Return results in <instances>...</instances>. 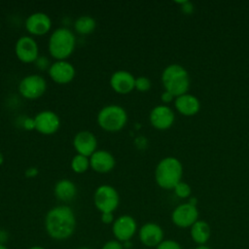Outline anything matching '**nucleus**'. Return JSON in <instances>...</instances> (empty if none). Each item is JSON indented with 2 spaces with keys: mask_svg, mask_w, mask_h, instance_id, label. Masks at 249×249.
Masks as SVG:
<instances>
[{
  "mask_svg": "<svg viewBox=\"0 0 249 249\" xmlns=\"http://www.w3.org/2000/svg\"><path fill=\"white\" fill-rule=\"evenodd\" d=\"M45 228L53 239H68L76 229V218L73 210L66 205L52 208L46 215Z\"/></svg>",
  "mask_w": 249,
  "mask_h": 249,
  "instance_id": "obj_1",
  "label": "nucleus"
},
{
  "mask_svg": "<svg viewBox=\"0 0 249 249\" xmlns=\"http://www.w3.org/2000/svg\"><path fill=\"white\" fill-rule=\"evenodd\" d=\"M156 181L162 189L170 190L181 182L183 175V166L179 160L173 157H167L161 160L156 168Z\"/></svg>",
  "mask_w": 249,
  "mask_h": 249,
  "instance_id": "obj_2",
  "label": "nucleus"
},
{
  "mask_svg": "<svg viewBox=\"0 0 249 249\" xmlns=\"http://www.w3.org/2000/svg\"><path fill=\"white\" fill-rule=\"evenodd\" d=\"M161 81L165 90L174 97L187 93L190 86V78L187 70L179 64L168 65L162 72Z\"/></svg>",
  "mask_w": 249,
  "mask_h": 249,
  "instance_id": "obj_3",
  "label": "nucleus"
},
{
  "mask_svg": "<svg viewBox=\"0 0 249 249\" xmlns=\"http://www.w3.org/2000/svg\"><path fill=\"white\" fill-rule=\"evenodd\" d=\"M74 47L75 37L69 29L58 28L52 34L49 49L53 57L57 59L66 58L72 53Z\"/></svg>",
  "mask_w": 249,
  "mask_h": 249,
  "instance_id": "obj_4",
  "label": "nucleus"
},
{
  "mask_svg": "<svg viewBox=\"0 0 249 249\" xmlns=\"http://www.w3.org/2000/svg\"><path fill=\"white\" fill-rule=\"evenodd\" d=\"M126 119L125 111L117 105L104 107L97 117L99 125L108 131H117L123 128L126 123Z\"/></svg>",
  "mask_w": 249,
  "mask_h": 249,
  "instance_id": "obj_5",
  "label": "nucleus"
},
{
  "mask_svg": "<svg viewBox=\"0 0 249 249\" xmlns=\"http://www.w3.org/2000/svg\"><path fill=\"white\" fill-rule=\"evenodd\" d=\"M117 191L108 185L100 186L94 194V204L101 213H113L119 205Z\"/></svg>",
  "mask_w": 249,
  "mask_h": 249,
  "instance_id": "obj_6",
  "label": "nucleus"
},
{
  "mask_svg": "<svg viewBox=\"0 0 249 249\" xmlns=\"http://www.w3.org/2000/svg\"><path fill=\"white\" fill-rule=\"evenodd\" d=\"M171 220L178 228H191L198 220V210L196 205L189 202L182 203L173 210Z\"/></svg>",
  "mask_w": 249,
  "mask_h": 249,
  "instance_id": "obj_7",
  "label": "nucleus"
},
{
  "mask_svg": "<svg viewBox=\"0 0 249 249\" xmlns=\"http://www.w3.org/2000/svg\"><path fill=\"white\" fill-rule=\"evenodd\" d=\"M137 231V224L134 218L129 215H123L116 219L112 226V231L117 240L122 243L129 241Z\"/></svg>",
  "mask_w": 249,
  "mask_h": 249,
  "instance_id": "obj_8",
  "label": "nucleus"
},
{
  "mask_svg": "<svg viewBox=\"0 0 249 249\" xmlns=\"http://www.w3.org/2000/svg\"><path fill=\"white\" fill-rule=\"evenodd\" d=\"M46 89V81L39 75H30L22 79L19 84L20 93L29 99L41 96Z\"/></svg>",
  "mask_w": 249,
  "mask_h": 249,
  "instance_id": "obj_9",
  "label": "nucleus"
},
{
  "mask_svg": "<svg viewBox=\"0 0 249 249\" xmlns=\"http://www.w3.org/2000/svg\"><path fill=\"white\" fill-rule=\"evenodd\" d=\"M138 235L140 242L146 247H157L163 240L164 232L160 225L149 222L140 228Z\"/></svg>",
  "mask_w": 249,
  "mask_h": 249,
  "instance_id": "obj_10",
  "label": "nucleus"
},
{
  "mask_svg": "<svg viewBox=\"0 0 249 249\" xmlns=\"http://www.w3.org/2000/svg\"><path fill=\"white\" fill-rule=\"evenodd\" d=\"M173 111L165 105H159L155 107L150 114V121L153 126L158 129H167L174 122Z\"/></svg>",
  "mask_w": 249,
  "mask_h": 249,
  "instance_id": "obj_11",
  "label": "nucleus"
},
{
  "mask_svg": "<svg viewBox=\"0 0 249 249\" xmlns=\"http://www.w3.org/2000/svg\"><path fill=\"white\" fill-rule=\"evenodd\" d=\"M16 53L22 62L34 61L38 55V47L36 42L28 36L19 38L16 45Z\"/></svg>",
  "mask_w": 249,
  "mask_h": 249,
  "instance_id": "obj_12",
  "label": "nucleus"
},
{
  "mask_svg": "<svg viewBox=\"0 0 249 249\" xmlns=\"http://www.w3.org/2000/svg\"><path fill=\"white\" fill-rule=\"evenodd\" d=\"M35 128L43 134H52L59 127L58 117L50 111L39 113L33 123Z\"/></svg>",
  "mask_w": 249,
  "mask_h": 249,
  "instance_id": "obj_13",
  "label": "nucleus"
},
{
  "mask_svg": "<svg viewBox=\"0 0 249 249\" xmlns=\"http://www.w3.org/2000/svg\"><path fill=\"white\" fill-rule=\"evenodd\" d=\"M50 76L52 79L58 84L69 83L75 75L74 67L63 60L54 62L50 68Z\"/></svg>",
  "mask_w": 249,
  "mask_h": 249,
  "instance_id": "obj_14",
  "label": "nucleus"
},
{
  "mask_svg": "<svg viewBox=\"0 0 249 249\" xmlns=\"http://www.w3.org/2000/svg\"><path fill=\"white\" fill-rule=\"evenodd\" d=\"M96 139L94 135L89 131H81L74 138V147L79 155L88 157L94 153L96 148Z\"/></svg>",
  "mask_w": 249,
  "mask_h": 249,
  "instance_id": "obj_15",
  "label": "nucleus"
},
{
  "mask_svg": "<svg viewBox=\"0 0 249 249\" xmlns=\"http://www.w3.org/2000/svg\"><path fill=\"white\" fill-rule=\"evenodd\" d=\"M52 22L50 18L43 13H35L26 19V29L35 35H43L51 28Z\"/></svg>",
  "mask_w": 249,
  "mask_h": 249,
  "instance_id": "obj_16",
  "label": "nucleus"
},
{
  "mask_svg": "<svg viewBox=\"0 0 249 249\" xmlns=\"http://www.w3.org/2000/svg\"><path fill=\"white\" fill-rule=\"evenodd\" d=\"M176 110L184 116H194L200 108V103L195 95L185 93L175 98L174 102Z\"/></svg>",
  "mask_w": 249,
  "mask_h": 249,
  "instance_id": "obj_17",
  "label": "nucleus"
},
{
  "mask_svg": "<svg viewBox=\"0 0 249 249\" xmlns=\"http://www.w3.org/2000/svg\"><path fill=\"white\" fill-rule=\"evenodd\" d=\"M111 86L119 93H128L135 88L134 77L126 71H118L111 77Z\"/></svg>",
  "mask_w": 249,
  "mask_h": 249,
  "instance_id": "obj_18",
  "label": "nucleus"
},
{
  "mask_svg": "<svg viewBox=\"0 0 249 249\" xmlns=\"http://www.w3.org/2000/svg\"><path fill=\"white\" fill-rule=\"evenodd\" d=\"M89 163L95 171L105 173L114 167L115 160L110 153L106 151H97L91 155Z\"/></svg>",
  "mask_w": 249,
  "mask_h": 249,
  "instance_id": "obj_19",
  "label": "nucleus"
},
{
  "mask_svg": "<svg viewBox=\"0 0 249 249\" xmlns=\"http://www.w3.org/2000/svg\"><path fill=\"white\" fill-rule=\"evenodd\" d=\"M190 234L195 243L197 245H205L211 236V228L207 222L197 220L191 227Z\"/></svg>",
  "mask_w": 249,
  "mask_h": 249,
  "instance_id": "obj_20",
  "label": "nucleus"
},
{
  "mask_svg": "<svg viewBox=\"0 0 249 249\" xmlns=\"http://www.w3.org/2000/svg\"><path fill=\"white\" fill-rule=\"evenodd\" d=\"M54 194L60 200L69 201L76 196V187L69 180H61L55 185Z\"/></svg>",
  "mask_w": 249,
  "mask_h": 249,
  "instance_id": "obj_21",
  "label": "nucleus"
},
{
  "mask_svg": "<svg viewBox=\"0 0 249 249\" xmlns=\"http://www.w3.org/2000/svg\"><path fill=\"white\" fill-rule=\"evenodd\" d=\"M95 27V21L89 16H83L79 18L75 22V29L81 34H89L93 31Z\"/></svg>",
  "mask_w": 249,
  "mask_h": 249,
  "instance_id": "obj_22",
  "label": "nucleus"
},
{
  "mask_svg": "<svg viewBox=\"0 0 249 249\" xmlns=\"http://www.w3.org/2000/svg\"><path fill=\"white\" fill-rule=\"evenodd\" d=\"M89 164V162L88 157H85V156H82V155L75 156L72 160V162H71L72 169L77 173L85 172L88 169Z\"/></svg>",
  "mask_w": 249,
  "mask_h": 249,
  "instance_id": "obj_23",
  "label": "nucleus"
},
{
  "mask_svg": "<svg viewBox=\"0 0 249 249\" xmlns=\"http://www.w3.org/2000/svg\"><path fill=\"white\" fill-rule=\"evenodd\" d=\"M174 190V193L175 195L178 196V197H181V198H187L191 196V193H192V190H191V187L189 184L185 183V182H179L175 188L173 189Z\"/></svg>",
  "mask_w": 249,
  "mask_h": 249,
  "instance_id": "obj_24",
  "label": "nucleus"
},
{
  "mask_svg": "<svg viewBox=\"0 0 249 249\" xmlns=\"http://www.w3.org/2000/svg\"><path fill=\"white\" fill-rule=\"evenodd\" d=\"M156 249H182V246L179 242L173 239H163Z\"/></svg>",
  "mask_w": 249,
  "mask_h": 249,
  "instance_id": "obj_25",
  "label": "nucleus"
},
{
  "mask_svg": "<svg viewBox=\"0 0 249 249\" xmlns=\"http://www.w3.org/2000/svg\"><path fill=\"white\" fill-rule=\"evenodd\" d=\"M135 88L140 91H146L151 88V82L146 77H138L135 79Z\"/></svg>",
  "mask_w": 249,
  "mask_h": 249,
  "instance_id": "obj_26",
  "label": "nucleus"
},
{
  "mask_svg": "<svg viewBox=\"0 0 249 249\" xmlns=\"http://www.w3.org/2000/svg\"><path fill=\"white\" fill-rule=\"evenodd\" d=\"M101 249H124V245L122 242H120L117 239H112L107 242H105Z\"/></svg>",
  "mask_w": 249,
  "mask_h": 249,
  "instance_id": "obj_27",
  "label": "nucleus"
},
{
  "mask_svg": "<svg viewBox=\"0 0 249 249\" xmlns=\"http://www.w3.org/2000/svg\"><path fill=\"white\" fill-rule=\"evenodd\" d=\"M178 3L182 5L181 9H182V11H183L185 14L189 15V14H192V13H193V11H194V6H193V4H192L191 2H189V1H183V2H178Z\"/></svg>",
  "mask_w": 249,
  "mask_h": 249,
  "instance_id": "obj_28",
  "label": "nucleus"
},
{
  "mask_svg": "<svg viewBox=\"0 0 249 249\" xmlns=\"http://www.w3.org/2000/svg\"><path fill=\"white\" fill-rule=\"evenodd\" d=\"M101 221L104 224H111L114 221L113 213H102L101 214Z\"/></svg>",
  "mask_w": 249,
  "mask_h": 249,
  "instance_id": "obj_29",
  "label": "nucleus"
},
{
  "mask_svg": "<svg viewBox=\"0 0 249 249\" xmlns=\"http://www.w3.org/2000/svg\"><path fill=\"white\" fill-rule=\"evenodd\" d=\"M173 95L170 93V92H168V91H164V92H162V94H161V96H160V98H161V100H162V102H164V103H169V102H171L172 101V99H173Z\"/></svg>",
  "mask_w": 249,
  "mask_h": 249,
  "instance_id": "obj_30",
  "label": "nucleus"
},
{
  "mask_svg": "<svg viewBox=\"0 0 249 249\" xmlns=\"http://www.w3.org/2000/svg\"><path fill=\"white\" fill-rule=\"evenodd\" d=\"M36 173H37V170H36V169H34V168H32V169H29V170H27V172H26V175L30 176V175H35Z\"/></svg>",
  "mask_w": 249,
  "mask_h": 249,
  "instance_id": "obj_31",
  "label": "nucleus"
},
{
  "mask_svg": "<svg viewBox=\"0 0 249 249\" xmlns=\"http://www.w3.org/2000/svg\"><path fill=\"white\" fill-rule=\"evenodd\" d=\"M195 249H211V248L208 247V246H206V245H198V246H196Z\"/></svg>",
  "mask_w": 249,
  "mask_h": 249,
  "instance_id": "obj_32",
  "label": "nucleus"
},
{
  "mask_svg": "<svg viewBox=\"0 0 249 249\" xmlns=\"http://www.w3.org/2000/svg\"><path fill=\"white\" fill-rule=\"evenodd\" d=\"M27 249H46V248H44L42 246H39V245H34V246H31V247H29Z\"/></svg>",
  "mask_w": 249,
  "mask_h": 249,
  "instance_id": "obj_33",
  "label": "nucleus"
},
{
  "mask_svg": "<svg viewBox=\"0 0 249 249\" xmlns=\"http://www.w3.org/2000/svg\"><path fill=\"white\" fill-rule=\"evenodd\" d=\"M0 249H9L6 245H4V244H1L0 243Z\"/></svg>",
  "mask_w": 249,
  "mask_h": 249,
  "instance_id": "obj_34",
  "label": "nucleus"
},
{
  "mask_svg": "<svg viewBox=\"0 0 249 249\" xmlns=\"http://www.w3.org/2000/svg\"><path fill=\"white\" fill-rule=\"evenodd\" d=\"M2 162H3V156H2V154L0 153V165H1Z\"/></svg>",
  "mask_w": 249,
  "mask_h": 249,
  "instance_id": "obj_35",
  "label": "nucleus"
},
{
  "mask_svg": "<svg viewBox=\"0 0 249 249\" xmlns=\"http://www.w3.org/2000/svg\"><path fill=\"white\" fill-rule=\"evenodd\" d=\"M79 249H90V248H89V247H81Z\"/></svg>",
  "mask_w": 249,
  "mask_h": 249,
  "instance_id": "obj_36",
  "label": "nucleus"
}]
</instances>
